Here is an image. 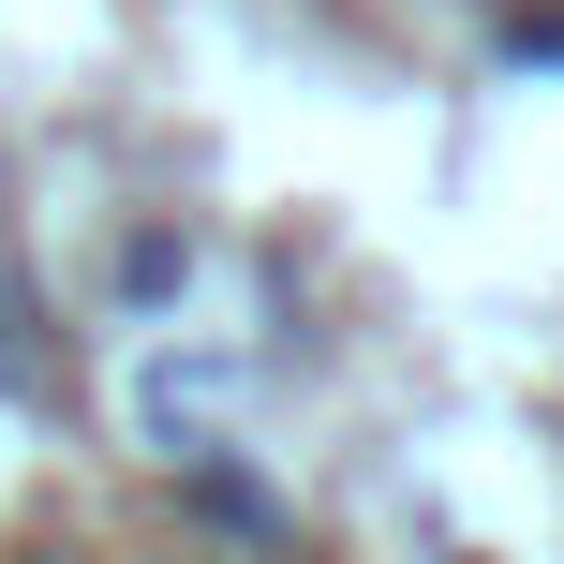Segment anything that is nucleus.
<instances>
[{
    "label": "nucleus",
    "mask_w": 564,
    "mask_h": 564,
    "mask_svg": "<svg viewBox=\"0 0 564 564\" xmlns=\"http://www.w3.org/2000/svg\"><path fill=\"white\" fill-rule=\"evenodd\" d=\"M178 282H194V238H164V224H149L134 253H119V297H134V312H149V297H178Z\"/></svg>",
    "instance_id": "f257e3e1"
},
{
    "label": "nucleus",
    "mask_w": 564,
    "mask_h": 564,
    "mask_svg": "<svg viewBox=\"0 0 564 564\" xmlns=\"http://www.w3.org/2000/svg\"><path fill=\"white\" fill-rule=\"evenodd\" d=\"M506 59H564V15H520V30H506Z\"/></svg>",
    "instance_id": "f03ea898"
}]
</instances>
